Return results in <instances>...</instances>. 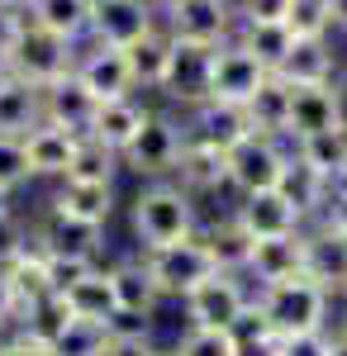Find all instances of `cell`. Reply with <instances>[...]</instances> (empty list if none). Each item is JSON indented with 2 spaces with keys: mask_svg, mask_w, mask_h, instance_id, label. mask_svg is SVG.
<instances>
[{
  "mask_svg": "<svg viewBox=\"0 0 347 356\" xmlns=\"http://www.w3.org/2000/svg\"><path fill=\"white\" fill-rule=\"evenodd\" d=\"M38 124H43V86L15 76L0 90V138H24Z\"/></svg>",
  "mask_w": 347,
  "mask_h": 356,
  "instance_id": "30",
  "label": "cell"
},
{
  "mask_svg": "<svg viewBox=\"0 0 347 356\" xmlns=\"http://www.w3.org/2000/svg\"><path fill=\"white\" fill-rule=\"evenodd\" d=\"M124 171V157L105 147V143H95V138H81L77 152H72V166H67V176L62 181H95V186H114V176Z\"/></svg>",
  "mask_w": 347,
  "mask_h": 356,
  "instance_id": "34",
  "label": "cell"
},
{
  "mask_svg": "<svg viewBox=\"0 0 347 356\" xmlns=\"http://www.w3.org/2000/svg\"><path fill=\"white\" fill-rule=\"evenodd\" d=\"M72 323V314H67V304L57 300V295H48V300H38L33 309L24 314V323H20V332H29L33 342H43V347H53L57 332Z\"/></svg>",
  "mask_w": 347,
  "mask_h": 356,
  "instance_id": "37",
  "label": "cell"
},
{
  "mask_svg": "<svg viewBox=\"0 0 347 356\" xmlns=\"http://www.w3.org/2000/svg\"><path fill=\"white\" fill-rule=\"evenodd\" d=\"M171 181H176V186H181L190 200H205V195L229 191V152L205 147V143H186Z\"/></svg>",
  "mask_w": 347,
  "mask_h": 356,
  "instance_id": "19",
  "label": "cell"
},
{
  "mask_svg": "<svg viewBox=\"0 0 347 356\" xmlns=\"http://www.w3.org/2000/svg\"><path fill=\"white\" fill-rule=\"evenodd\" d=\"M210 57H214V48L181 43V38H176V53H171V67H167L162 95L176 100L181 110L200 105V100H210Z\"/></svg>",
  "mask_w": 347,
  "mask_h": 356,
  "instance_id": "17",
  "label": "cell"
},
{
  "mask_svg": "<svg viewBox=\"0 0 347 356\" xmlns=\"http://www.w3.org/2000/svg\"><path fill=\"white\" fill-rule=\"evenodd\" d=\"M15 5H29V0H15Z\"/></svg>",
  "mask_w": 347,
  "mask_h": 356,
  "instance_id": "59",
  "label": "cell"
},
{
  "mask_svg": "<svg viewBox=\"0 0 347 356\" xmlns=\"http://www.w3.org/2000/svg\"><path fill=\"white\" fill-rule=\"evenodd\" d=\"M57 300L67 304L72 318H86V323H109L119 309H114V285H109V266L100 261L95 271H86L77 285H67Z\"/></svg>",
  "mask_w": 347,
  "mask_h": 356,
  "instance_id": "25",
  "label": "cell"
},
{
  "mask_svg": "<svg viewBox=\"0 0 347 356\" xmlns=\"http://www.w3.org/2000/svg\"><path fill=\"white\" fill-rule=\"evenodd\" d=\"M328 347H333V328L281 337V356H328Z\"/></svg>",
  "mask_w": 347,
  "mask_h": 356,
  "instance_id": "45",
  "label": "cell"
},
{
  "mask_svg": "<svg viewBox=\"0 0 347 356\" xmlns=\"http://www.w3.org/2000/svg\"><path fill=\"white\" fill-rule=\"evenodd\" d=\"M338 191H347V171H343V181H338Z\"/></svg>",
  "mask_w": 347,
  "mask_h": 356,
  "instance_id": "58",
  "label": "cell"
},
{
  "mask_svg": "<svg viewBox=\"0 0 347 356\" xmlns=\"http://www.w3.org/2000/svg\"><path fill=\"white\" fill-rule=\"evenodd\" d=\"M286 166H291V143L286 138L252 134L229 152V191L233 195L276 191L286 181Z\"/></svg>",
  "mask_w": 347,
  "mask_h": 356,
  "instance_id": "5",
  "label": "cell"
},
{
  "mask_svg": "<svg viewBox=\"0 0 347 356\" xmlns=\"http://www.w3.org/2000/svg\"><path fill=\"white\" fill-rule=\"evenodd\" d=\"M328 356H347V332L333 328V347H328Z\"/></svg>",
  "mask_w": 347,
  "mask_h": 356,
  "instance_id": "53",
  "label": "cell"
},
{
  "mask_svg": "<svg viewBox=\"0 0 347 356\" xmlns=\"http://www.w3.org/2000/svg\"><path fill=\"white\" fill-rule=\"evenodd\" d=\"M186 143H205V147H219V152H233L242 138H252V119H247V105H229V100H200L190 105L186 119Z\"/></svg>",
  "mask_w": 347,
  "mask_h": 356,
  "instance_id": "10",
  "label": "cell"
},
{
  "mask_svg": "<svg viewBox=\"0 0 347 356\" xmlns=\"http://www.w3.org/2000/svg\"><path fill=\"white\" fill-rule=\"evenodd\" d=\"M129 53V67H134V86L138 90H162L167 81V67H171V53H176V38L167 33V24H157L153 33H143Z\"/></svg>",
  "mask_w": 347,
  "mask_h": 356,
  "instance_id": "31",
  "label": "cell"
},
{
  "mask_svg": "<svg viewBox=\"0 0 347 356\" xmlns=\"http://www.w3.org/2000/svg\"><path fill=\"white\" fill-rule=\"evenodd\" d=\"M48 257V252H43ZM100 261H86V257H48V280H53V295H62L67 285H77L86 271H95Z\"/></svg>",
  "mask_w": 347,
  "mask_h": 356,
  "instance_id": "44",
  "label": "cell"
},
{
  "mask_svg": "<svg viewBox=\"0 0 347 356\" xmlns=\"http://www.w3.org/2000/svg\"><path fill=\"white\" fill-rule=\"evenodd\" d=\"M281 191L291 195V204L304 214V223H319L323 214H328V204H333V195H338V186L328 181V176H319L314 166H304L300 157L291 152V166H286V181H281Z\"/></svg>",
  "mask_w": 347,
  "mask_h": 356,
  "instance_id": "28",
  "label": "cell"
},
{
  "mask_svg": "<svg viewBox=\"0 0 347 356\" xmlns=\"http://www.w3.org/2000/svg\"><path fill=\"white\" fill-rule=\"evenodd\" d=\"M304 275V233L291 238H252V261H247V285L267 290L281 280Z\"/></svg>",
  "mask_w": 347,
  "mask_h": 356,
  "instance_id": "16",
  "label": "cell"
},
{
  "mask_svg": "<svg viewBox=\"0 0 347 356\" xmlns=\"http://www.w3.org/2000/svg\"><path fill=\"white\" fill-rule=\"evenodd\" d=\"M323 129H338V105H333V86H295L291 100V143Z\"/></svg>",
  "mask_w": 347,
  "mask_h": 356,
  "instance_id": "32",
  "label": "cell"
},
{
  "mask_svg": "<svg viewBox=\"0 0 347 356\" xmlns=\"http://www.w3.org/2000/svg\"><path fill=\"white\" fill-rule=\"evenodd\" d=\"M148 105L138 100V95H124V100H100V110H95V124H91V134L95 143H105V147H114V152H124L129 143L138 138V129L148 124Z\"/></svg>",
  "mask_w": 347,
  "mask_h": 356,
  "instance_id": "23",
  "label": "cell"
},
{
  "mask_svg": "<svg viewBox=\"0 0 347 356\" xmlns=\"http://www.w3.org/2000/svg\"><path fill=\"white\" fill-rule=\"evenodd\" d=\"M257 309L267 314V323L281 337H295V332H319L333 328V295L323 290L319 280L309 275H295V280H281V285H267V290H252Z\"/></svg>",
  "mask_w": 347,
  "mask_h": 356,
  "instance_id": "2",
  "label": "cell"
},
{
  "mask_svg": "<svg viewBox=\"0 0 347 356\" xmlns=\"http://www.w3.org/2000/svg\"><path fill=\"white\" fill-rule=\"evenodd\" d=\"M29 247H33V228H29L15 209H0V271L10 261H20Z\"/></svg>",
  "mask_w": 347,
  "mask_h": 356,
  "instance_id": "42",
  "label": "cell"
},
{
  "mask_svg": "<svg viewBox=\"0 0 347 356\" xmlns=\"http://www.w3.org/2000/svg\"><path fill=\"white\" fill-rule=\"evenodd\" d=\"M24 5H15V0H0V57H10L15 48V38H20V29H24Z\"/></svg>",
  "mask_w": 347,
  "mask_h": 356,
  "instance_id": "47",
  "label": "cell"
},
{
  "mask_svg": "<svg viewBox=\"0 0 347 356\" xmlns=\"http://www.w3.org/2000/svg\"><path fill=\"white\" fill-rule=\"evenodd\" d=\"M338 72H343V62H338L333 38H295L276 76H286L291 86H333Z\"/></svg>",
  "mask_w": 347,
  "mask_h": 356,
  "instance_id": "21",
  "label": "cell"
},
{
  "mask_svg": "<svg viewBox=\"0 0 347 356\" xmlns=\"http://www.w3.org/2000/svg\"><path fill=\"white\" fill-rule=\"evenodd\" d=\"M0 209H10V195H5V191H0Z\"/></svg>",
  "mask_w": 347,
  "mask_h": 356,
  "instance_id": "57",
  "label": "cell"
},
{
  "mask_svg": "<svg viewBox=\"0 0 347 356\" xmlns=\"http://www.w3.org/2000/svg\"><path fill=\"white\" fill-rule=\"evenodd\" d=\"M138 261H143V271L153 275L162 300H186L190 290H200L214 275V257H210V247H205L200 233L195 238H181V243L143 247Z\"/></svg>",
  "mask_w": 347,
  "mask_h": 356,
  "instance_id": "3",
  "label": "cell"
},
{
  "mask_svg": "<svg viewBox=\"0 0 347 356\" xmlns=\"http://www.w3.org/2000/svg\"><path fill=\"white\" fill-rule=\"evenodd\" d=\"M291 100H295V86L286 76H276L271 72L262 90L247 100V119H252V129L267 138H286L291 143Z\"/></svg>",
  "mask_w": 347,
  "mask_h": 356,
  "instance_id": "27",
  "label": "cell"
},
{
  "mask_svg": "<svg viewBox=\"0 0 347 356\" xmlns=\"http://www.w3.org/2000/svg\"><path fill=\"white\" fill-rule=\"evenodd\" d=\"M162 15L153 0H95L91 15V38L86 43H105V48H134L143 33H153Z\"/></svg>",
  "mask_w": 347,
  "mask_h": 356,
  "instance_id": "11",
  "label": "cell"
},
{
  "mask_svg": "<svg viewBox=\"0 0 347 356\" xmlns=\"http://www.w3.org/2000/svg\"><path fill=\"white\" fill-rule=\"evenodd\" d=\"M333 105H338V124L347 129V62H343V72L333 76Z\"/></svg>",
  "mask_w": 347,
  "mask_h": 356,
  "instance_id": "51",
  "label": "cell"
},
{
  "mask_svg": "<svg viewBox=\"0 0 347 356\" xmlns=\"http://www.w3.org/2000/svg\"><path fill=\"white\" fill-rule=\"evenodd\" d=\"M24 15L38 29H48L67 43H86L91 38V15H95V0H29Z\"/></svg>",
  "mask_w": 347,
  "mask_h": 356,
  "instance_id": "26",
  "label": "cell"
},
{
  "mask_svg": "<svg viewBox=\"0 0 347 356\" xmlns=\"http://www.w3.org/2000/svg\"><path fill=\"white\" fill-rule=\"evenodd\" d=\"M33 247L48 252V257H86V261H100V252H105V228L48 209V214L38 219V228H33Z\"/></svg>",
  "mask_w": 347,
  "mask_h": 356,
  "instance_id": "14",
  "label": "cell"
},
{
  "mask_svg": "<svg viewBox=\"0 0 347 356\" xmlns=\"http://www.w3.org/2000/svg\"><path fill=\"white\" fill-rule=\"evenodd\" d=\"M105 356H162V347L153 342V328L148 332H114L105 342Z\"/></svg>",
  "mask_w": 347,
  "mask_h": 356,
  "instance_id": "46",
  "label": "cell"
},
{
  "mask_svg": "<svg viewBox=\"0 0 347 356\" xmlns=\"http://www.w3.org/2000/svg\"><path fill=\"white\" fill-rule=\"evenodd\" d=\"M186 328H233L238 314L252 304V285L247 275H229V271H214L200 290H190L186 300Z\"/></svg>",
  "mask_w": 347,
  "mask_h": 356,
  "instance_id": "7",
  "label": "cell"
},
{
  "mask_svg": "<svg viewBox=\"0 0 347 356\" xmlns=\"http://www.w3.org/2000/svg\"><path fill=\"white\" fill-rule=\"evenodd\" d=\"M271 72L257 62V57L242 48L238 38H229V43H219L210 57V100H229V105H247L262 81H267Z\"/></svg>",
  "mask_w": 347,
  "mask_h": 356,
  "instance_id": "9",
  "label": "cell"
},
{
  "mask_svg": "<svg viewBox=\"0 0 347 356\" xmlns=\"http://www.w3.org/2000/svg\"><path fill=\"white\" fill-rule=\"evenodd\" d=\"M109 285H114V309H119V314H134V318H153V314H157L162 295H157L153 275L143 271L138 257L109 261Z\"/></svg>",
  "mask_w": 347,
  "mask_h": 356,
  "instance_id": "22",
  "label": "cell"
},
{
  "mask_svg": "<svg viewBox=\"0 0 347 356\" xmlns=\"http://www.w3.org/2000/svg\"><path fill=\"white\" fill-rule=\"evenodd\" d=\"M77 81L95 95V100H124V95H138L134 86V67H129V53L124 48H105V43H81L77 53Z\"/></svg>",
  "mask_w": 347,
  "mask_h": 356,
  "instance_id": "12",
  "label": "cell"
},
{
  "mask_svg": "<svg viewBox=\"0 0 347 356\" xmlns=\"http://www.w3.org/2000/svg\"><path fill=\"white\" fill-rule=\"evenodd\" d=\"M200 238L214 257V271H229V275H247V261H252V233L242 228L233 214L214 219L210 228H200Z\"/></svg>",
  "mask_w": 347,
  "mask_h": 356,
  "instance_id": "29",
  "label": "cell"
},
{
  "mask_svg": "<svg viewBox=\"0 0 347 356\" xmlns=\"http://www.w3.org/2000/svg\"><path fill=\"white\" fill-rule=\"evenodd\" d=\"M114 204H119L114 186H95V181H57V195L48 200V209L86 219V223H100V228L109 223Z\"/></svg>",
  "mask_w": 347,
  "mask_h": 356,
  "instance_id": "24",
  "label": "cell"
},
{
  "mask_svg": "<svg viewBox=\"0 0 347 356\" xmlns=\"http://www.w3.org/2000/svg\"><path fill=\"white\" fill-rule=\"evenodd\" d=\"M323 223H328V228H338V233L347 238V191H338V195H333V204H328Z\"/></svg>",
  "mask_w": 347,
  "mask_h": 356,
  "instance_id": "50",
  "label": "cell"
},
{
  "mask_svg": "<svg viewBox=\"0 0 347 356\" xmlns=\"http://www.w3.org/2000/svg\"><path fill=\"white\" fill-rule=\"evenodd\" d=\"M181 147H186L181 119L153 110L148 124L138 129V138L119 152V157H124V171H134V176H143V181H171V176H176V162H181Z\"/></svg>",
  "mask_w": 347,
  "mask_h": 356,
  "instance_id": "4",
  "label": "cell"
},
{
  "mask_svg": "<svg viewBox=\"0 0 347 356\" xmlns=\"http://www.w3.org/2000/svg\"><path fill=\"white\" fill-rule=\"evenodd\" d=\"M129 223H134L138 247H162V243L195 238L200 209L176 181H148V186H138L134 204H129Z\"/></svg>",
  "mask_w": 347,
  "mask_h": 356,
  "instance_id": "1",
  "label": "cell"
},
{
  "mask_svg": "<svg viewBox=\"0 0 347 356\" xmlns=\"http://www.w3.org/2000/svg\"><path fill=\"white\" fill-rule=\"evenodd\" d=\"M328 15H333V33H347V0H328Z\"/></svg>",
  "mask_w": 347,
  "mask_h": 356,
  "instance_id": "52",
  "label": "cell"
},
{
  "mask_svg": "<svg viewBox=\"0 0 347 356\" xmlns=\"http://www.w3.org/2000/svg\"><path fill=\"white\" fill-rule=\"evenodd\" d=\"M81 138L72 129H57V124H38V129H29L24 134V152H29V171H33V181H62L67 176V166H72V152H77Z\"/></svg>",
  "mask_w": 347,
  "mask_h": 356,
  "instance_id": "20",
  "label": "cell"
},
{
  "mask_svg": "<svg viewBox=\"0 0 347 356\" xmlns=\"http://www.w3.org/2000/svg\"><path fill=\"white\" fill-rule=\"evenodd\" d=\"M24 323V309L15 300V285H10V275L0 271V332H20Z\"/></svg>",
  "mask_w": 347,
  "mask_h": 356,
  "instance_id": "48",
  "label": "cell"
},
{
  "mask_svg": "<svg viewBox=\"0 0 347 356\" xmlns=\"http://www.w3.org/2000/svg\"><path fill=\"white\" fill-rule=\"evenodd\" d=\"M105 323H86V318H72L67 328L57 332L53 356H105Z\"/></svg>",
  "mask_w": 347,
  "mask_h": 356,
  "instance_id": "38",
  "label": "cell"
},
{
  "mask_svg": "<svg viewBox=\"0 0 347 356\" xmlns=\"http://www.w3.org/2000/svg\"><path fill=\"white\" fill-rule=\"evenodd\" d=\"M15 81V67H10V57H0V90Z\"/></svg>",
  "mask_w": 347,
  "mask_h": 356,
  "instance_id": "54",
  "label": "cell"
},
{
  "mask_svg": "<svg viewBox=\"0 0 347 356\" xmlns=\"http://www.w3.org/2000/svg\"><path fill=\"white\" fill-rule=\"evenodd\" d=\"M162 356H176V352H162Z\"/></svg>",
  "mask_w": 347,
  "mask_h": 356,
  "instance_id": "60",
  "label": "cell"
},
{
  "mask_svg": "<svg viewBox=\"0 0 347 356\" xmlns=\"http://www.w3.org/2000/svg\"><path fill=\"white\" fill-rule=\"evenodd\" d=\"M176 5H186V0H153V10H157V15H171Z\"/></svg>",
  "mask_w": 347,
  "mask_h": 356,
  "instance_id": "55",
  "label": "cell"
},
{
  "mask_svg": "<svg viewBox=\"0 0 347 356\" xmlns=\"http://www.w3.org/2000/svg\"><path fill=\"white\" fill-rule=\"evenodd\" d=\"M33 181L29 171V152H24V138H0V191L15 195L20 186Z\"/></svg>",
  "mask_w": 347,
  "mask_h": 356,
  "instance_id": "40",
  "label": "cell"
},
{
  "mask_svg": "<svg viewBox=\"0 0 347 356\" xmlns=\"http://www.w3.org/2000/svg\"><path fill=\"white\" fill-rule=\"evenodd\" d=\"M295 0H233L238 24H286Z\"/></svg>",
  "mask_w": 347,
  "mask_h": 356,
  "instance_id": "43",
  "label": "cell"
},
{
  "mask_svg": "<svg viewBox=\"0 0 347 356\" xmlns=\"http://www.w3.org/2000/svg\"><path fill=\"white\" fill-rule=\"evenodd\" d=\"M291 152L304 166H314L319 176H328V181L338 186V181H343V171H347V129L338 124V129L309 134V138H300V143H291Z\"/></svg>",
  "mask_w": 347,
  "mask_h": 356,
  "instance_id": "33",
  "label": "cell"
},
{
  "mask_svg": "<svg viewBox=\"0 0 347 356\" xmlns=\"http://www.w3.org/2000/svg\"><path fill=\"white\" fill-rule=\"evenodd\" d=\"M0 356H53V347L33 342L29 332H5L0 337Z\"/></svg>",
  "mask_w": 347,
  "mask_h": 356,
  "instance_id": "49",
  "label": "cell"
},
{
  "mask_svg": "<svg viewBox=\"0 0 347 356\" xmlns=\"http://www.w3.org/2000/svg\"><path fill=\"white\" fill-rule=\"evenodd\" d=\"M5 275H10L15 300H20V309H24V314L38 300H48V295H53V280H48V257H43L38 247H29L20 261H10V266H5Z\"/></svg>",
  "mask_w": 347,
  "mask_h": 356,
  "instance_id": "36",
  "label": "cell"
},
{
  "mask_svg": "<svg viewBox=\"0 0 347 356\" xmlns=\"http://www.w3.org/2000/svg\"><path fill=\"white\" fill-rule=\"evenodd\" d=\"M233 219L252 233V238H291V233H304L309 223L304 214L291 204V195L281 191H257V195H238V204L229 209Z\"/></svg>",
  "mask_w": 347,
  "mask_h": 356,
  "instance_id": "13",
  "label": "cell"
},
{
  "mask_svg": "<svg viewBox=\"0 0 347 356\" xmlns=\"http://www.w3.org/2000/svg\"><path fill=\"white\" fill-rule=\"evenodd\" d=\"M95 110H100V100L77 81V72H67L62 81L43 86V119L57 124V129H72L77 138H86L91 124H95Z\"/></svg>",
  "mask_w": 347,
  "mask_h": 356,
  "instance_id": "18",
  "label": "cell"
},
{
  "mask_svg": "<svg viewBox=\"0 0 347 356\" xmlns=\"http://www.w3.org/2000/svg\"><path fill=\"white\" fill-rule=\"evenodd\" d=\"M162 24H167L171 38H181V43L219 48V43L233 38L238 10H233V0H186V5H176L171 15H162Z\"/></svg>",
  "mask_w": 347,
  "mask_h": 356,
  "instance_id": "8",
  "label": "cell"
},
{
  "mask_svg": "<svg viewBox=\"0 0 347 356\" xmlns=\"http://www.w3.org/2000/svg\"><path fill=\"white\" fill-rule=\"evenodd\" d=\"M176 356H238V347L224 328H186L176 342Z\"/></svg>",
  "mask_w": 347,
  "mask_h": 356,
  "instance_id": "41",
  "label": "cell"
},
{
  "mask_svg": "<svg viewBox=\"0 0 347 356\" xmlns=\"http://www.w3.org/2000/svg\"><path fill=\"white\" fill-rule=\"evenodd\" d=\"M304 275L319 280L333 300L347 295V238L323 219L304 228Z\"/></svg>",
  "mask_w": 347,
  "mask_h": 356,
  "instance_id": "15",
  "label": "cell"
},
{
  "mask_svg": "<svg viewBox=\"0 0 347 356\" xmlns=\"http://www.w3.org/2000/svg\"><path fill=\"white\" fill-rule=\"evenodd\" d=\"M233 38H238V43H242L252 57H257L267 72H281L286 53L295 48L291 24H238V29H233Z\"/></svg>",
  "mask_w": 347,
  "mask_h": 356,
  "instance_id": "35",
  "label": "cell"
},
{
  "mask_svg": "<svg viewBox=\"0 0 347 356\" xmlns=\"http://www.w3.org/2000/svg\"><path fill=\"white\" fill-rule=\"evenodd\" d=\"M286 24H291L295 38H333V15H328V0H295Z\"/></svg>",
  "mask_w": 347,
  "mask_h": 356,
  "instance_id": "39",
  "label": "cell"
},
{
  "mask_svg": "<svg viewBox=\"0 0 347 356\" xmlns=\"http://www.w3.org/2000/svg\"><path fill=\"white\" fill-rule=\"evenodd\" d=\"M77 53H81V43H67V38H57L48 29H38L33 19H24L15 48H10V67H15V76H24L33 86H53L77 67Z\"/></svg>",
  "mask_w": 347,
  "mask_h": 356,
  "instance_id": "6",
  "label": "cell"
},
{
  "mask_svg": "<svg viewBox=\"0 0 347 356\" xmlns=\"http://www.w3.org/2000/svg\"><path fill=\"white\" fill-rule=\"evenodd\" d=\"M333 328H338V332H347V309H343V318H338V323H333Z\"/></svg>",
  "mask_w": 347,
  "mask_h": 356,
  "instance_id": "56",
  "label": "cell"
}]
</instances>
